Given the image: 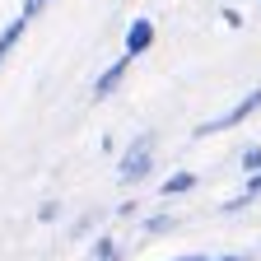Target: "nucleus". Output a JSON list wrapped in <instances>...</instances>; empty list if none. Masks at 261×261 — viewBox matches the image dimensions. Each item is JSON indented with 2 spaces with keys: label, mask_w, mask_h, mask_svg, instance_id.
<instances>
[{
  "label": "nucleus",
  "mask_w": 261,
  "mask_h": 261,
  "mask_svg": "<svg viewBox=\"0 0 261 261\" xmlns=\"http://www.w3.org/2000/svg\"><path fill=\"white\" fill-rule=\"evenodd\" d=\"M154 159H159V136H154V130H140V136L121 149V159H117V182L121 187L145 182L154 173Z\"/></svg>",
  "instance_id": "obj_1"
},
{
  "label": "nucleus",
  "mask_w": 261,
  "mask_h": 261,
  "mask_svg": "<svg viewBox=\"0 0 261 261\" xmlns=\"http://www.w3.org/2000/svg\"><path fill=\"white\" fill-rule=\"evenodd\" d=\"M256 112H261V89H247L228 112H219V117H210V121H196L191 136H196V140H205V136H219V130H233V126H243V121L256 117Z\"/></svg>",
  "instance_id": "obj_2"
},
{
  "label": "nucleus",
  "mask_w": 261,
  "mask_h": 261,
  "mask_svg": "<svg viewBox=\"0 0 261 261\" xmlns=\"http://www.w3.org/2000/svg\"><path fill=\"white\" fill-rule=\"evenodd\" d=\"M149 47H154V19L140 14V19H130V23H126V47H121V51L136 61V56H145Z\"/></svg>",
  "instance_id": "obj_3"
},
{
  "label": "nucleus",
  "mask_w": 261,
  "mask_h": 261,
  "mask_svg": "<svg viewBox=\"0 0 261 261\" xmlns=\"http://www.w3.org/2000/svg\"><path fill=\"white\" fill-rule=\"evenodd\" d=\"M126 70H130V56L121 51L117 61H108V65H103V75H98V80H93V98H112V93L121 89V80H126Z\"/></svg>",
  "instance_id": "obj_4"
},
{
  "label": "nucleus",
  "mask_w": 261,
  "mask_h": 261,
  "mask_svg": "<svg viewBox=\"0 0 261 261\" xmlns=\"http://www.w3.org/2000/svg\"><path fill=\"white\" fill-rule=\"evenodd\" d=\"M28 23H33V19H23V14H14V19L5 23V28H0V65H5V61H10V51L19 47V38H23V28H28Z\"/></svg>",
  "instance_id": "obj_5"
},
{
  "label": "nucleus",
  "mask_w": 261,
  "mask_h": 261,
  "mask_svg": "<svg viewBox=\"0 0 261 261\" xmlns=\"http://www.w3.org/2000/svg\"><path fill=\"white\" fill-rule=\"evenodd\" d=\"M196 182H201V177H196L191 168H182V173H173V177H163V182H159V196H168V201H173V196L196 191Z\"/></svg>",
  "instance_id": "obj_6"
},
{
  "label": "nucleus",
  "mask_w": 261,
  "mask_h": 261,
  "mask_svg": "<svg viewBox=\"0 0 261 261\" xmlns=\"http://www.w3.org/2000/svg\"><path fill=\"white\" fill-rule=\"evenodd\" d=\"M252 201H261V173L243 177V191L233 196V201H224V215H233V210H243V205H252Z\"/></svg>",
  "instance_id": "obj_7"
},
{
  "label": "nucleus",
  "mask_w": 261,
  "mask_h": 261,
  "mask_svg": "<svg viewBox=\"0 0 261 261\" xmlns=\"http://www.w3.org/2000/svg\"><path fill=\"white\" fill-rule=\"evenodd\" d=\"M89 261H121L117 238H112V233H98V238L89 243Z\"/></svg>",
  "instance_id": "obj_8"
},
{
  "label": "nucleus",
  "mask_w": 261,
  "mask_h": 261,
  "mask_svg": "<svg viewBox=\"0 0 261 261\" xmlns=\"http://www.w3.org/2000/svg\"><path fill=\"white\" fill-rule=\"evenodd\" d=\"M173 228H177V215H149V219H140L145 238H163V233H173Z\"/></svg>",
  "instance_id": "obj_9"
},
{
  "label": "nucleus",
  "mask_w": 261,
  "mask_h": 261,
  "mask_svg": "<svg viewBox=\"0 0 261 261\" xmlns=\"http://www.w3.org/2000/svg\"><path fill=\"white\" fill-rule=\"evenodd\" d=\"M243 173H247V177L261 173V145H247V149H243Z\"/></svg>",
  "instance_id": "obj_10"
},
{
  "label": "nucleus",
  "mask_w": 261,
  "mask_h": 261,
  "mask_svg": "<svg viewBox=\"0 0 261 261\" xmlns=\"http://www.w3.org/2000/svg\"><path fill=\"white\" fill-rule=\"evenodd\" d=\"M38 219H42V224H56V219H61V205H56V201H42V205H38Z\"/></svg>",
  "instance_id": "obj_11"
},
{
  "label": "nucleus",
  "mask_w": 261,
  "mask_h": 261,
  "mask_svg": "<svg viewBox=\"0 0 261 261\" xmlns=\"http://www.w3.org/2000/svg\"><path fill=\"white\" fill-rule=\"evenodd\" d=\"M47 5H51V0H23V10H19V14H23V19H38Z\"/></svg>",
  "instance_id": "obj_12"
},
{
  "label": "nucleus",
  "mask_w": 261,
  "mask_h": 261,
  "mask_svg": "<svg viewBox=\"0 0 261 261\" xmlns=\"http://www.w3.org/2000/svg\"><path fill=\"white\" fill-rule=\"evenodd\" d=\"M219 19H224L228 28H243V14H238V10H219Z\"/></svg>",
  "instance_id": "obj_13"
},
{
  "label": "nucleus",
  "mask_w": 261,
  "mask_h": 261,
  "mask_svg": "<svg viewBox=\"0 0 261 261\" xmlns=\"http://www.w3.org/2000/svg\"><path fill=\"white\" fill-rule=\"evenodd\" d=\"M173 261H210L205 252H182V256H173Z\"/></svg>",
  "instance_id": "obj_14"
},
{
  "label": "nucleus",
  "mask_w": 261,
  "mask_h": 261,
  "mask_svg": "<svg viewBox=\"0 0 261 261\" xmlns=\"http://www.w3.org/2000/svg\"><path fill=\"white\" fill-rule=\"evenodd\" d=\"M210 261H243V256H210Z\"/></svg>",
  "instance_id": "obj_15"
}]
</instances>
